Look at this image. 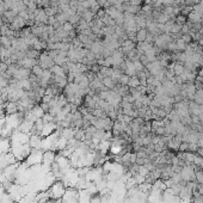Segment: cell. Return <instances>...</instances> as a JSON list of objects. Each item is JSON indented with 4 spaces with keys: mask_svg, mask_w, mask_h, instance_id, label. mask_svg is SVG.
Here are the masks:
<instances>
[{
    "mask_svg": "<svg viewBox=\"0 0 203 203\" xmlns=\"http://www.w3.org/2000/svg\"><path fill=\"white\" fill-rule=\"evenodd\" d=\"M66 185L63 184V182L61 180H56L50 185V189L48 190L49 192V197L52 200H61L66 192Z\"/></svg>",
    "mask_w": 203,
    "mask_h": 203,
    "instance_id": "cell-1",
    "label": "cell"
},
{
    "mask_svg": "<svg viewBox=\"0 0 203 203\" xmlns=\"http://www.w3.org/2000/svg\"><path fill=\"white\" fill-rule=\"evenodd\" d=\"M38 65H40L43 69H50V68L55 65V62H54V60L48 55V53L44 52V53H41L40 54V57H38Z\"/></svg>",
    "mask_w": 203,
    "mask_h": 203,
    "instance_id": "cell-2",
    "label": "cell"
},
{
    "mask_svg": "<svg viewBox=\"0 0 203 203\" xmlns=\"http://www.w3.org/2000/svg\"><path fill=\"white\" fill-rule=\"evenodd\" d=\"M136 48V44L134 43V42H132L130 40H125V41H123L121 43V52L123 53L124 55H127V54H129L133 49H135Z\"/></svg>",
    "mask_w": 203,
    "mask_h": 203,
    "instance_id": "cell-3",
    "label": "cell"
},
{
    "mask_svg": "<svg viewBox=\"0 0 203 203\" xmlns=\"http://www.w3.org/2000/svg\"><path fill=\"white\" fill-rule=\"evenodd\" d=\"M6 115H14L18 112V103L17 102H7L5 108Z\"/></svg>",
    "mask_w": 203,
    "mask_h": 203,
    "instance_id": "cell-4",
    "label": "cell"
},
{
    "mask_svg": "<svg viewBox=\"0 0 203 203\" xmlns=\"http://www.w3.org/2000/svg\"><path fill=\"white\" fill-rule=\"evenodd\" d=\"M202 16H203L202 13H200V12L192 10L187 18H188V22H189V23H201Z\"/></svg>",
    "mask_w": 203,
    "mask_h": 203,
    "instance_id": "cell-5",
    "label": "cell"
},
{
    "mask_svg": "<svg viewBox=\"0 0 203 203\" xmlns=\"http://www.w3.org/2000/svg\"><path fill=\"white\" fill-rule=\"evenodd\" d=\"M50 71H52V73L56 75V77H67V74H66V72H65V69L62 66H59V65H54L53 67L50 68Z\"/></svg>",
    "mask_w": 203,
    "mask_h": 203,
    "instance_id": "cell-6",
    "label": "cell"
},
{
    "mask_svg": "<svg viewBox=\"0 0 203 203\" xmlns=\"http://www.w3.org/2000/svg\"><path fill=\"white\" fill-rule=\"evenodd\" d=\"M103 85L107 87V90H114L115 89V86L117 85V82H115V81L112 80V78H110V77H105L103 80Z\"/></svg>",
    "mask_w": 203,
    "mask_h": 203,
    "instance_id": "cell-7",
    "label": "cell"
},
{
    "mask_svg": "<svg viewBox=\"0 0 203 203\" xmlns=\"http://www.w3.org/2000/svg\"><path fill=\"white\" fill-rule=\"evenodd\" d=\"M96 14L92 12V11H90V10H86L82 16H81V18L85 20V22H87V23H92L93 22V19H95Z\"/></svg>",
    "mask_w": 203,
    "mask_h": 203,
    "instance_id": "cell-8",
    "label": "cell"
},
{
    "mask_svg": "<svg viewBox=\"0 0 203 203\" xmlns=\"http://www.w3.org/2000/svg\"><path fill=\"white\" fill-rule=\"evenodd\" d=\"M0 45L4 47V48L10 49L12 47V40L9 38L7 36H0Z\"/></svg>",
    "mask_w": 203,
    "mask_h": 203,
    "instance_id": "cell-9",
    "label": "cell"
},
{
    "mask_svg": "<svg viewBox=\"0 0 203 203\" xmlns=\"http://www.w3.org/2000/svg\"><path fill=\"white\" fill-rule=\"evenodd\" d=\"M147 35H148V31L146 29H140L137 32H136V38L137 42H145L147 38Z\"/></svg>",
    "mask_w": 203,
    "mask_h": 203,
    "instance_id": "cell-10",
    "label": "cell"
},
{
    "mask_svg": "<svg viewBox=\"0 0 203 203\" xmlns=\"http://www.w3.org/2000/svg\"><path fill=\"white\" fill-rule=\"evenodd\" d=\"M180 142H182V141H179V140H177L176 137H173L172 140L167 141V148H169V149H173V150H178Z\"/></svg>",
    "mask_w": 203,
    "mask_h": 203,
    "instance_id": "cell-11",
    "label": "cell"
},
{
    "mask_svg": "<svg viewBox=\"0 0 203 203\" xmlns=\"http://www.w3.org/2000/svg\"><path fill=\"white\" fill-rule=\"evenodd\" d=\"M31 111L36 115V117H37V118H42V117L44 116V114H45V112H44V110L41 108L40 104H36L34 108L31 109Z\"/></svg>",
    "mask_w": 203,
    "mask_h": 203,
    "instance_id": "cell-12",
    "label": "cell"
},
{
    "mask_svg": "<svg viewBox=\"0 0 203 203\" xmlns=\"http://www.w3.org/2000/svg\"><path fill=\"white\" fill-rule=\"evenodd\" d=\"M42 73H43V68L41 67L38 63H37V65H35L34 67L31 68V74H32V75H35V77H37L38 79L42 77Z\"/></svg>",
    "mask_w": 203,
    "mask_h": 203,
    "instance_id": "cell-13",
    "label": "cell"
},
{
    "mask_svg": "<svg viewBox=\"0 0 203 203\" xmlns=\"http://www.w3.org/2000/svg\"><path fill=\"white\" fill-rule=\"evenodd\" d=\"M184 65L180 63V62H175V66H173V72L176 75H182L183 72H184Z\"/></svg>",
    "mask_w": 203,
    "mask_h": 203,
    "instance_id": "cell-14",
    "label": "cell"
},
{
    "mask_svg": "<svg viewBox=\"0 0 203 203\" xmlns=\"http://www.w3.org/2000/svg\"><path fill=\"white\" fill-rule=\"evenodd\" d=\"M128 86H129L130 89H136V87H139V86H140V80H139L137 75L130 77V79H129V82H128Z\"/></svg>",
    "mask_w": 203,
    "mask_h": 203,
    "instance_id": "cell-15",
    "label": "cell"
},
{
    "mask_svg": "<svg viewBox=\"0 0 203 203\" xmlns=\"http://www.w3.org/2000/svg\"><path fill=\"white\" fill-rule=\"evenodd\" d=\"M129 79H130V77H129L128 74L123 73V74H121V77L117 79V84H118V85H122V86H125V85H128Z\"/></svg>",
    "mask_w": 203,
    "mask_h": 203,
    "instance_id": "cell-16",
    "label": "cell"
},
{
    "mask_svg": "<svg viewBox=\"0 0 203 203\" xmlns=\"http://www.w3.org/2000/svg\"><path fill=\"white\" fill-rule=\"evenodd\" d=\"M27 57L29 59H35V60H38L40 57V52L38 50H35V49H29L27 52Z\"/></svg>",
    "mask_w": 203,
    "mask_h": 203,
    "instance_id": "cell-17",
    "label": "cell"
},
{
    "mask_svg": "<svg viewBox=\"0 0 203 203\" xmlns=\"http://www.w3.org/2000/svg\"><path fill=\"white\" fill-rule=\"evenodd\" d=\"M175 43H176L177 50H178V52H185V49H187V45H188V44H185V43L182 41V38H178V40H176L175 41Z\"/></svg>",
    "mask_w": 203,
    "mask_h": 203,
    "instance_id": "cell-18",
    "label": "cell"
},
{
    "mask_svg": "<svg viewBox=\"0 0 203 203\" xmlns=\"http://www.w3.org/2000/svg\"><path fill=\"white\" fill-rule=\"evenodd\" d=\"M81 17L79 16L78 13H74L73 16H69V18H68V22L71 23V24H73V25H78V23L80 22Z\"/></svg>",
    "mask_w": 203,
    "mask_h": 203,
    "instance_id": "cell-19",
    "label": "cell"
},
{
    "mask_svg": "<svg viewBox=\"0 0 203 203\" xmlns=\"http://www.w3.org/2000/svg\"><path fill=\"white\" fill-rule=\"evenodd\" d=\"M182 24H178V23H173L172 24V27L170 29V34H172V35H176V34H179L180 32V30H182Z\"/></svg>",
    "mask_w": 203,
    "mask_h": 203,
    "instance_id": "cell-20",
    "label": "cell"
},
{
    "mask_svg": "<svg viewBox=\"0 0 203 203\" xmlns=\"http://www.w3.org/2000/svg\"><path fill=\"white\" fill-rule=\"evenodd\" d=\"M192 10H194V9H192V5H184V6L182 7V10H180V14L188 17L189 13L192 11Z\"/></svg>",
    "mask_w": 203,
    "mask_h": 203,
    "instance_id": "cell-21",
    "label": "cell"
},
{
    "mask_svg": "<svg viewBox=\"0 0 203 203\" xmlns=\"http://www.w3.org/2000/svg\"><path fill=\"white\" fill-rule=\"evenodd\" d=\"M42 120H43L44 123H52V122H56L55 121V117L53 116V115H50L49 112H45V114H44V116L42 117Z\"/></svg>",
    "mask_w": 203,
    "mask_h": 203,
    "instance_id": "cell-22",
    "label": "cell"
},
{
    "mask_svg": "<svg viewBox=\"0 0 203 203\" xmlns=\"http://www.w3.org/2000/svg\"><path fill=\"white\" fill-rule=\"evenodd\" d=\"M169 20H170V17H169V16H166V14H164V13H160L159 18L157 19V23H158V24H166Z\"/></svg>",
    "mask_w": 203,
    "mask_h": 203,
    "instance_id": "cell-23",
    "label": "cell"
},
{
    "mask_svg": "<svg viewBox=\"0 0 203 203\" xmlns=\"http://www.w3.org/2000/svg\"><path fill=\"white\" fill-rule=\"evenodd\" d=\"M139 61L145 66V67H147L148 66V63H150L148 60V57H147V55L146 54H141L140 55V57H139Z\"/></svg>",
    "mask_w": 203,
    "mask_h": 203,
    "instance_id": "cell-24",
    "label": "cell"
},
{
    "mask_svg": "<svg viewBox=\"0 0 203 203\" xmlns=\"http://www.w3.org/2000/svg\"><path fill=\"white\" fill-rule=\"evenodd\" d=\"M175 22L176 23H178V24H185L187 22H188V18L185 17V16H183V14H179V16H177L176 19H175Z\"/></svg>",
    "mask_w": 203,
    "mask_h": 203,
    "instance_id": "cell-25",
    "label": "cell"
},
{
    "mask_svg": "<svg viewBox=\"0 0 203 203\" xmlns=\"http://www.w3.org/2000/svg\"><path fill=\"white\" fill-rule=\"evenodd\" d=\"M188 149H189V143H188V142H185V141H182V142H180V145H179L178 152L185 153V152H188Z\"/></svg>",
    "mask_w": 203,
    "mask_h": 203,
    "instance_id": "cell-26",
    "label": "cell"
},
{
    "mask_svg": "<svg viewBox=\"0 0 203 203\" xmlns=\"http://www.w3.org/2000/svg\"><path fill=\"white\" fill-rule=\"evenodd\" d=\"M133 63H134V67H135V71L136 73H139V72H141V71H143L145 69V66L139 61V60H135V61H133Z\"/></svg>",
    "mask_w": 203,
    "mask_h": 203,
    "instance_id": "cell-27",
    "label": "cell"
},
{
    "mask_svg": "<svg viewBox=\"0 0 203 203\" xmlns=\"http://www.w3.org/2000/svg\"><path fill=\"white\" fill-rule=\"evenodd\" d=\"M62 30L69 34L71 31H73V30H74V25H73V24H71L69 22H66V23L62 25Z\"/></svg>",
    "mask_w": 203,
    "mask_h": 203,
    "instance_id": "cell-28",
    "label": "cell"
},
{
    "mask_svg": "<svg viewBox=\"0 0 203 203\" xmlns=\"http://www.w3.org/2000/svg\"><path fill=\"white\" fill-rule=\"evenodd\" d=\"M133 178L135 179V182H136V184H137V185H139V184H142V183H145V177L141 176L140 173H135V175L133 176Z\"/></svg>",
    "mask_w": 203,
    "mask_h": 203,
    "instance_id": "cell-29",
    "label": "cell"
},
{
    "mask_svg": "<svg viewBox=\"0 0 203 203\" xmlns=\"http://www.w3.org/2000/svg\"><path fill=\"white\" fill-rule=\"evenodd\" d=\"M180 38H182V41H183L185 44H190V43L192 42V37H191V35H190V34L182 35V36H180Z\"/></svg>",
    "mask_w": 203,
    "mask_h": 203,
    "instance_id": "cell-30",
    "label": "cell"
},
{
    "mask_svg": "<svg viewBox=\"0 0 203 203\" xmlns=\"http://www.w3.org/2000/svg\"><path fill=\"white\" fill-rule=\"evenodd\" d=\"M180 34H182V35H187V34H190V27H189V25H188V23L183 24L182 30H180Z\"/></svg>",
    "mask_w": 203,
    "mask_h": 203,
    "instance_id": "cell-31",
    "label": "cell"
},
{
    "mask_svg": "<svg viewBox=\"0 0 203 203\" xmlns=\"http://www.w3.org/2000/svg\"><path fill=\"white\" fill-rule=\"evenodd\" d=\"M197 149H198V145H197V143H189V149H188V152L196 153Z\"/></svg>",
    "mask_w": 203,
    "mask_h": 203,
    "instance_id": "cell-32",
    "label": "cell"
},
{
    "mask_svg": "<svg viewBox=\"0 0 203 203\" xmlns=\"http://www.w3.org/2000/svg\"><path fill=\"white\" fill-rule=\"evenodd\" d=\"M162 5L164 6H175L176 0H162Z\"/></svg>",
    "mask_w": 203,
    "mask_h": 203,
    "instance_id": "cell-33",
    "label": "cell"
},
{
    "mask_svg": "<svg viewBox=\"0 0 203 203\" xmlns=\"http://www.w3.org/2000/svg\"><path fill=\"white\" fill-rule=\"evenodd\" d=\"M96 16H97V18L102 19L104 16H107V12H105V10H104V9H99V10H98V12L96 13Z\"/></svg>",
    "mask_w": 203,
    "mask_h": 203,
    "instance_id": "cell-34",
    "label": "cell"
},
{
    "mask_svg": "<svg viewBox=\"0 0 203 203\" xmlns=\"http://www.w3.org/2000/svg\"><path fill=\"white\" fill-rule=\"evenodd\" d=\"M141 4H142V0H130L129 1V5H132V6H141Z\"/></svg>",
    "mask_w": 203,
    "mask_h": 203,
    "instance_id": "cell-35",
    "label": "cell"
},
{
    "mask_svg": "<svg viewBox=\"0 0 203 203\" xmlns=\"http://www.w3.org/2000/svg\"><path fill=\"white\" fill-rule=\"evenodd\" d=\"M196 154H197L198 157H202L203 158V147H198L197 152H196Z\"/></svg>",
    "mask_w": 203,
    "mask_h": 203,
    "instance_id": "cell-36",
    "label": "cell"
},
{
    "mask_svg": "<svg viewBox=\"0 0 203 203\" xmlns=\"http://www.w3.org/2000/svg\"><path fill=\"white\" fill-rule=\"evenodd\" d=\"M198 75H201V77H203V67L200 69V73H198Z\"/></svg>",
    "mask_w": 203,
    "mask_h": 203,
    "instance_id": "cell-37",
    "label": "cell"
},
{
    "mask_svg": "<svg viewBox=\"0 0 203 203\" xmlns=\"http://www.w3.org/2000/svg\"><path fill=\"white\" fill-rule=\"evenodd\" d=\"M200 5H201V7H202V11H203V1H201V2H200Z\"/></svg>",
    "mask_w": 203,
    "mask_h": 203,
    "instance_id": "cell-38",
    "label": "cell"
},
{
    "mask_svg": "<svg viewBox=\"0 0 203 203\" xmlns=\"http://www.w3.org/2000/svg\"><path fill=\"white\" fill-rule=\"evenodd\" d=\"M78 1H79V2H82V1H86V0H78Z\"/></svg>",
    "mask_w": 203,
    "mask_h": 203,
    "instance_id": "cell-39",
    "label": "cell"
},
{
    "mask_svg": "<svg viewBox=\"0 0 203 203\" xmlns=\"http://www.w3.org/2000/svg\"><path fill=\"white\" fill-rule=\"evenodd\" d=\"M201 23H202V25H203V16H202V19H201Z\"/></svg>",
    "mask_w": 203,
    "mask_h": 203,
    "instance_id": "cell-40",
    "label": "cell"
}]
</instances>
